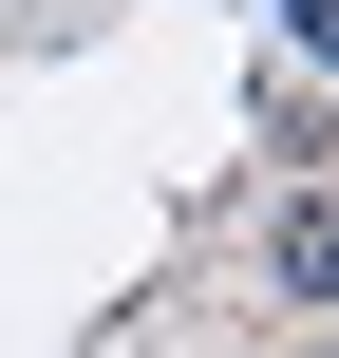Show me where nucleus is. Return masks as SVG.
Here are the masks:
<instances>
[{"label": "nucleus", "instance_id": "f257e3e1", "mask_svg": "<svg viewBox=\"0 0 339 358\" xmlns=\"http://www.w3.org/2000/svg\"><path fill=\"white\" fill-rule=\"evenodd\" d=\"M264 302L339 321V189H321V170H302V189H283V227H264Z\"/></svg>", "mask_w": 339, "mask_h": 358}, {"label": "nucleus", "instance_id": "f03ea898", "mask_svg": "<svg viewBox=\"0 0 339 358\" xmlns=\"http://www.w3.org/2000/svg\"><path fill=\"white\" fill-rule=\"evenodd\" d=\"M283 38H302V57H339V0H283Z\"/></svg>", "mask_w": 339, "mask_h": 358}]
</instances>
